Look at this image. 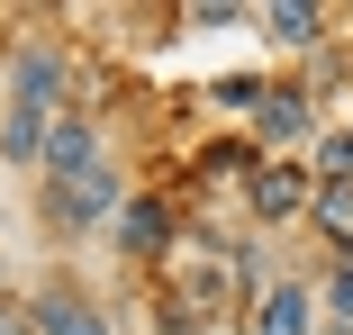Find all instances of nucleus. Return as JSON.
Returning <instances> with one entry per match:
<instances>
[{
	"instance_id": "a211bd4d",
	"label": "nucleus",
	"mask_w": 353,
	"mask_h": 335,
	"mask_svg": "<svg viewBox=\"0 0 353 335\" xmlns=\"http://www.w3.org/2000/svg\"><path fill=\"white\" fill-rule=\"evenodd\" d=\"M0 54H10V37H0Z\"/></svg>"
},
{
	"instance_id": "423d86ee",
	"label": "nucleus",
	"mask_w": 353,
	"mask_h": 335,
	"mask_svg": "<svg viewBox=\"0 0 353 335\" xmlns=\"http://www.w3.org/2000/svg\"><path fill=\"white\" fill-rule=\"evenodd\" d=\"M272 154L245 136V127H227V136H208V145H190V163H181V181L199 190V199H245V181L263 172Z\"/></svg>"
},
{
	"instance_id": "f03ea898",
	"label": "nucleus",
	"mask_w": 353,
	"mask_h": 335,
	"mask_svg": "<svg viewBox=\"0 0 353 335\" xmlns=\"http://www.w3.org/2000/svg\"><path fill=\"white\" fill-rule=\"evenodd\" d=\"M118 209H127V172H118V163H100V172H82V181H54V190L37 181V218H46L54 245H91V236H109Z\"/></svg>"
},
{
	"instance_id": "9b49d317",
	"label": "nucleus",
	"mask_w": 353,
	"mask_h": 335,
	"mask_svg": "<svg viewBox=\"0 0 353 335\" xmlns=\"http://www.w3.org/2000/svg\"><path fill=\"white\" fill-rule=\"evenodd\" d=\"M308 236H317V263L353 254V181H317L308 190Z\"/></svg>"
},
{
	"instance_id": "0eeeda50",
	"label": "nucleus",
	"mask_w": 353,
	"mask_h": 335,
	"mask_svg": "<svg viewBox=\"0 0 353 335\" xmlns=\"http://www.w3.org/2000/svg\"><path fill=\"white\" fill-rule=\"evenodd\" d=\"M19 308H28V326H37V335H118L109 299H91V290H82L73 272H54V281H37V290H28Z\"/></svg>"
},
{
	"instance_id": "f3484780",
	"label": "nucleus",
	"mask_w": 353,
	"mask_h": 335,
	"mask_svg": "<svg viewBox=\"0 0 353 335\" xmlns=\"http://www.w3.org/2000/svg\"><path fill=\"white\" fill-rule=\"evenodd\" d=\"M0 308H10V254H0Z\"/></svg>"
},
{
	"instance_id": "dca6fc26",
	"label": "nucleus",
	"mask_w": 353,
	"mask_h": 335,
	"mask_svg": "<svg viewBox=\"0 0 353 335\" xmlns=\"http://www.w3.org/2000/svg\"><path fill=\"white\" fill-rule=\"evenodd\" d=\"M0 335H37V326H28V308H19V299H10V308H0Z\"/></svg>"
},
{
	"instance_id": "20e7f679",
	"label": "nucleus",
	"mask_w": 353,
	"mask_h": 335,
	"mask_svg": "<svg viewBox=\"0 0 353 335\" xmlns=\"http://www.w3.org/2000/svg\"><path fill=\"white\" fill-rule=\"evenodd\" d=\"M0 100H19V109H73V63H63L54 37H10V54H0Z\"/></svg>"
},
{
	"instance_id": "6ab92c4d",
	"label": "nucleus",
	"mask_w": 353,
	"mask_h": 335,
	"mask_svg": "<svg viewBox=\"0 0 353 335\" xmlns=\"http://www.w3.org/2000/svg\"><path fill=\"white\" fill-rule=\"evenodd\" d=\"M344 127H353V118H344Z\"/></svg>"
},
{
	"instance_id": "6e6552de",
	"label": "nucleus",
	"mask_w": 353,
	"mask_h": 335,
	"mask_svg": "<svg viewBox=\"0 0 353 335\" xmlns=\"http://www.w3.org/2000/svg\"><path fill=\"white\" fill-rule=\"evenodd\" d=\"M308 190H317V181H308V163H299V154H272V163L245 181V218H254L263 236L308 227Z\"/></svg>"
},
{
	"instance_id": "f257e3e1",
	"label": "nucleus",
	"mask_w": 353,
	"mask_h": 335,
	"mask_svg": "<svg viewBox=\"0 0 353 335\" xmlns=\"http://www.w3.org/2000/svg\"><path fill=\"white\" fill-rule=\"evenodd\" d=\"M109 245H118V263H127V272H172V263H181V245H190V209H181V190H172V181L127 190V209H118Z\"/></svg>"
},
{
	"instance_id": "39448f33",
	"label": "nucleus",
	"mask_w": 353,
	"mask_h": 335,
	"mask_svg": "<svg viewBox=\"0 0 353 335\" xmlns=\"http://www.w3.org/2000/svg\"><path fill=\"white\" fill-rule=\"evenodd\" d=\"M109 163V118L100 109H54V127H46V154H37V181L54 190V181H82V172H100Z\"/></svg>"
},
{
	"instance_id": "4468645a",
	"label": "nucleus",
	"mask_w": 353,
	"mask_h": 335,
	"mask_svg": "<svg viewBox=\"0 0 353 335\" xmlns=\"http://www.w3.org/2000/svg\"><path fill=\"white\" fill-rule=\"evenodd\" d=\"M263 91H272V73H227V82H208V100H218L236 127L254 118V100H263Z\"/></svg>"
},
{
	"instance_id": "9d476101",
	"label": "nucleus",
	"mask_w": 353,
	"mask_h": 335,
	"mask_svg": "<svg viewBox=\"0 0 353 335\" xmlns=\"http://www.w3.org/2000/svg\"><path fill=\"white\" fill-rule=\"evenodd\" d=\"M245 335H317V272H281V281L254 299Z\"/></svg>"
},
{
	"instance_id": "1a4fd4ad",
	"label": "nucleus",
	"mask_w": 353,
	"mask_h": 335,
	"mask_svg": "<svg viewBox=\"0 0 353 335\" xmlns=\"http://www.w3.org/2000/svg\"><path fill=\"white\" fill-rule=\"evenodd\" d=\"M254 28L281 45V54H326L335 45V10H326V0H263V10H254Z\"/></svg>"
},
{
	"instance_id": "2eb2a0df",
	"label": "nucleus",
	"mask_w": 353,
	"mask_h": 335,
	"mask_svg": "<svg viewBox=\"0 0 353 335\" xmlns=\"http://www.w3.org/2000/svg\"><path fill=\"white\" fill-rule=\"evenodd\" d=\"M181 28H254V10H236V0H190Z\"/></svg>"
},
{
	"instance_id": "7ed1b4c3",
	"label": "nucleus",
	"mask_w": 353,
	"mask_h": 335,
	"mask_svg": "<svg viewBox=\"0 0 353 335\" xmlns=\"http://www.w3.org/2000/svg\"><path fill=\"white\" fill-rule=\"evenodd\" d=\"M317 127H326V109L308 100V82H299V73H272V91H263L254 118H245V136H254L263 154H308Z\"/></svg>"
},
{
	"instance_id": "f8f14e48",
	"label": "nucleus",
	"mask_w": 353,
	"mask_h": 335,
	"mask_svg": "<svg viewBox=\"0 0 353 335\" xmlns=\"http://www.w3.org/2000/svg\"><path fill=\"white\" fill-rule=\"evenodd\" d=\"M46 127H54V109H19V100H0V163H10V172H37Z\"/></svg>"
},
{
	"instance_id": "ddd939ff",
	"label": "nucleus",
	"mask_w": 353,
	"mask_h": 335,
	"mask_svg": "<svg viewBox=\"0 0 353 335\" xmlns=\"http://www.w3.org/2000/svg\"><path fill=\"white\" fill-rule=\"evenodd\" d=\"M299 163H308V181H353V127L326 118V127H317V145H308Z\"/></svg>"
}]
</instances>
